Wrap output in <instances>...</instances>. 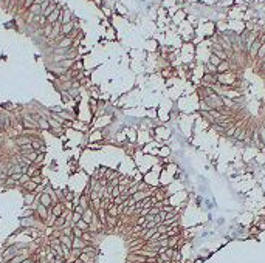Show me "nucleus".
<instances>
[{"instance_id": "1", "label": "nucleus", "mask_w": 265, "mask_h": 263, "mask_svg": "<svg viewBox=\"0 0 265 263\" xmlns=\"http://www.w3.org/2000/svg\"><path fill=\"white\" fill-rule=\"evenodd\" d=\"M95 215H96V212L91 209V207H87V209L84 211V214H82V220L85 221V223H89V224H91L93 223V218H95Z\"/></svg>"}, {"instance_id": "2", "label": "nucleus", "mask_w": 265, "mask_h": 263, "mask_svg": "<svg viewBox=\"0 0 265 263\" xmlns=\"http://www.w3.org/2000/svg\"><path fill=\"white\" fill-rule=\"evenodd\" d=\"M39 201H40V204H44V206H47V207H50V206H51V203H53V198H51V195H50V194L42 192V194H40V197H39Z\"/></svg>"}, {"instance_id": "3", "label": "nucleus", "mask_w": 265, "mask_h": 263, "mask_svg": "<svg viewBox=\"0 0 265 263\" xmlns=\"http://www.w3.org/2000/svg\"><path fill=\"white\" fill-rule=\"evenodd\" d=\"M87 245H89V243L84 242L81 237H73V246H72V249H84Z\"/></svg>"}, {"instance_id": "4", "label": "nucleus", "mask_w": 265, "mask_h": 263, "mask_svg": "<svg viewBox=\"0 0 265 263\" xmlns=\"http://www.w3.org/2000/svg\"><path fill=\"white\" fill-rule=\"evenodd\" d=\"M231 70V62L230 59L228 61H222L219 65H217V73H226V71Z\"/></svg>"}, {"instance_id": "5", "label": "nucleus", "mask_w": 265, "mask_h": 263, "mask_svg": "<svg viewBox=\"0 0 265 263\" xmlns=\"http://www.w3.org/2000/svg\"><path fill=\"white\" fill-rule=\"evenodd\" d=\"M37 215H39L42 220H47L48 218V207L40 204V201H39V206H37Z\"/></svg>"}, {"instance_id": "6", "label": "nucleus", "mask_w": 265, "mask_h": 263, "mask_svg": "<svg viewBox=\"0 0 265 263\" xmlns=\"http://www.w3.org/2000/svg\"><path fill=\"white\" fill-rule=\"evenodd\" d=\"M73 28H74V23H73V20L72 22H68V23H64L62 25V30H61V34L65 37V36H68L70 33L73 31Z\"/></svg>"}, {"instance_id": "7", "label": "nucleus", "mask_w": 265, "mask_h": 263, "mask_svg": "<svg viewBox=\"0 0 265 263\" xmlns=\"http://www.w3.org/2000/svg\"><path fill=\"white\" fill-rule=\"evenodd\" d=\"M14 255H17V246H13V248H9L6 252L3 254V259L6 260V262H9Z\"/></svg>"}, {"instance_id": "8", "label": "nucleus", "mask_w": 265, "mask_h": 263, "mask_svg": "<svg viewBox=\"0 0 265 263\" xmlns=\"http://www.w3.org/2000/svg\"><path fill=\"white\" fill-rule=\"evenodd\" d=\"M79 259L84 263H95V254H89V252H81Z\"/></svg>"}, {"instance_id": "9", "label": "nucleus", "mask_w": 265, "mask_h": 263, "mask_svg": "<svg viewBox=\"0 0 265 263\" xmlns=\"http://www.w3.org/2000/svg\"><path fill=\"white\" fill-rule=\"evenodd\" d=\"M178 242H180V235H174V237H169V238H167V248H174V249H177Z\"/></svg>"}, {"instance_id": "10", "label": "nucleus", "mask_w": 265, "mask_h": 263, "mask_svg": "<svg viewBox=\"0 0 265 263\" xmlns=\"http://www.w3.org/2000/svg\"><path fill=\"white\" fill-rule=\"evenodd\" d=\"M59 240H61V245H64V246H67V248H72L73 246V238L72 237H68V235H61L59 237Z\"/></svg>"}, {"instance_id": "11", "label": "nucleus", "mask_w": 265, "mask_h": 263, "mask_svg": "<svg viewBox=\"0 0 265 263\" xmlns=\"http://www.w3.org/2000/svg\"><path fill=\"white\" fill-rule=\"evenodd\" d=\"M96 214H98L101 223L106 224V223H107V217H109V215H107V209H104V207H99V209L96 211Z\"/></svg>"}, {"instance_id": "12", "label": "nucleus", "mask_w": 265, "mask_h": 263, "mask_svg": "<svg viewBox=\"0 0 265 263\" xmlns=\"http://www.w3.org/2000/svg\"><path fill=\"white\" fill-rule=\"evenodd\" d=\"M62 212H64V204H61V203H56V204L53 206V209H51V214L56 215V217H61Z\"/></svg>"}, {"instance_id": "13", "label": "nucleus", "mask_w": 265, "mask_h": 263, "mask_svg": "<svg viewBox=\"0 0 265 263\" xmlns=\"http://www.w3.org/2000/svg\"><path fill=\"white\" fill-rule=\"evenodd\" d=\"M37 125L42 129V130H50L51 127H50V122H48V119H45V118H39L37 119Z\"/></svg>"}, {"instance_id": "14", "label": "nucleus", "mask_w": 265, "mask_h": 263, "mask_svg": "<svg viewBox=\"0 0 265 263\" xmlns=\"http://www.w3.org/2000/svg\"><path fill=\"white\" fill-rule=\"evenodd\" d=\"M107 215H109V217H118V206L113 204V203H110L109 209H107Z\"/></svg>"}, {"instance_id": "15", "label": "nucleus", "mask_w": 265, "mask_h": 263, "mask_svg": "<svg viewBox=\"0 0 265 263\" xmlns=\"http://www.w3.org/2000/svg\"><path fill=\"white\" fill-rule=\"evenodd\" d=\"M236 130H237V127H236V124L232 122V124L230 125V127L226 129V132H225V136H226V138H232V136L236 135Z\"/></svg>"}, {"instance_id": "16", "label": "nucleus", "mask_w": 265, "mask_h": 263, "mask_svg": "<svg viewBox=\"0 0 265 263\" xmlns=\"http://www.w3.org/2000/svg\"><path fill=\"white\" fill-rule=\"evenodd\" d=\"M120 175H118V172H115V170H112V169H107L106 170V173H104V178H107L109 181H112L113 178H118Z\"/></svg>"}, {"instance_id": "17", "label": "nucleus", "mask_w": 265, "mask_h": 263, "mask_svg": "<svg viewBox=\"0 0 265 263\" xmlns=\"http://www.w3.org/2000/svg\"><path fill=\"white\" fill-rule=\"evenodd\" d=\"M34 198H36V194H34V192H31V194H25V204H26V206H33Z\"/></svg>"}, {"instance_id": "18", "label": "nucleus", "mask_w": 265, "mask_h": 263, "mask_svg": "<svg viewBox=\"0 0 265 263\" xmlns=\"http://www.w3.org/2000/svg\"><path fill=\"white\" fill-rule=\"evenodd\" d=\"M89 201H90V198H89V195H81L79 197V206H82L84 209H87V204H89Z\"/></svg>"}, {"instance_id": "19", "label": "nucleus", "mask_w": 265, "mask_h": 263, "mask_svg": "<svg viewBox=\"0 0 265 263\" xmlns=\"http://www.w3.org/2000/svg\"><path fill=\"white\" fill-rule=\"evenodd\" d=\"M74 226H76V228H79L81 231H84V232H85V231H89V229H90V224H89V223H85L84 220H79L76 224H74Z\"/></svg>"}, {"instance_id": "20", "label": "nucleus", "mask_w": 265, "mask_h": 263, "mask_svg": "<svg viewBox=\"0 0 265 263\" xmlns=\"http://www.w3.org/2000/svg\"><path fill=\"white\" fill-rule=\"evenodd\" d=\"M116 221H118V217H107V228L109 229H113L116 226Z\"/></svg>"}, {"instance_id": "21", "label": "nucleus", "mask_w": 265, "mask_h": 263, "mask_svg": "<svg viewBox=\"0 0 265 263\" xmlns=\"http://www.w3.org/2000/svg\"><path fill=\"white\" fill-rule=\"evenodd\" d=\"M31 146H33V150L40 152V149H42V141H40V139L33 138V141H31Z\"/></svg>"}, {"instance_id": "22", "label": "nucleus", "mask_w": 265, "mask_h": 263, "mask_svg": "<svg viewBox=\"0 0 265 263\" xmlns=\"http://www.w3.org/2000/svg\"><path fill=\"white\" fill-rule=\"evenodd\" d=\"M25 259H28V257H26V255H22V254H17V255H14L8 263H22Z\"/></svg>"}, {"instance_id": "23", "label": "nucleus", "mask_w": 265, "mask_h": 263, "mask_svg": "<svg viewBox=\"0 0 265 263\" xmlns=\"http://www.w3.org/2000/svg\"><path fill=\"white\" fill-rule=\"evenodd\" d=\"M222 62V59H219L217 56H215V54H213L211 53V56H209V62L208 64H211V65H214V67H217V65Z\"/></svg>"}, {"instance_id": "24", "label": "nucleus", "mask_w": 265, "mask_h": 263, "mask_svg": "<svg viewBox=\"0 0 265 263\" xmlns=\"http://www.w3.org/2000/svg\"><path fill=\"white\" fill-rule=\"evenodd\" d=\"M79 220H82V214L73 211V215H72V223H73V226H74V224H76Z\"/></svg>"}, {"instance_id": "25", "label": "nucleus", "mask_w": 265, "mask_h": 263, "mask_svg": "<svg viewBox=\"0 0 265 263\" xmlns=\"http://www.w3.org/2000/svg\"><path fill=\"white\" fill-rule=\"evenodd\" d=\"M65 223H67V220H65V218H64V217L61 215V217H57V218H56V223H55V226H56V228H64V226H65Z\"/></svg>"}, {"instance_id": "26", "label": "nucleus", "mask_w": 265, "mask_h": 263, "mask_svg": "<svg viewBox=\"0 0 265 263\" xmlns=\"http://www.w3.org/2000/svg\"><path fill=\"white\" fill-rule=\"evenodd\" d=\"M30 180H31V177H30L28 173H22V177H20V180H19L17 183H19V184H22V186H25L26 183L30 181Z\"/></svg>"}, {"instance_id": "27", "label": "nucleus", "mask_w": 265, "mask_h": 263, "mask_svg": "<svg viewBox=\"0 0 265 263\" xmlns=\"http://www.w3.org/2000/svg\"><path fill=\"white\" fill-rule=\"evenodd\" d=\"M152 197H155L158 201H163V200L166 198V195H164L163 190H155V194H152Z\"/></svg>"}, {"instance_id": "28", "label": "nucleus", "mask_w": 265, "mask_h": 263, "mask_svg": "<svg viewBox=\"0 0 265 263\" xmlns=\"http://www.w3.org/2000/svg\"><path fill=\"white\" fill-rule=\"evenodd\" d=\"M265 56V40L262 42V45H261V50H259V53H257V59L261 61V59Z\"/></svg>"}, {"instance_id": "29", "label": "nucleus", "mask_w": 265, "mask_h": 263, "mask_svg": "<svg viewBox=\"0 0 265 263\" xmlns=\"http://www.w3.org/2000/svg\"><path fill=\"white\" fill-rule=\"evenodd\" d=\"M36 187H37V184H36L34 181H31V180H30V181H28V183H26V184H25V189H28V190H31V192H33V190H34Z\"/></svg>"}, {"instance_id": "30", "label": "nucleus", "mask_w": 265, "mask_h": 263, "mask_svg": "<svg viewBox=\"0 0 265 263\" xmlns=\"http://www.w3.org/2000/svg\"><path fill=\"white\" fill-rule=\"evenodd\" d=\"M157 231H158L160 234H166L167 232V226H164L163 223H160V224H157Z\"/></svg>"}, {"instance_id": "31", "label": "nucleus", "mask_w": 265, "mask_h": 263, "mask_svg": "<svg viewBox=\"0 0 265 263\" xmlns=\"http://www.w3.org/2000/svg\"><path fill=\"white\" fill-rule=\"evenodd\" d=\"M82 234H84V231H81L79 228L73 226V237H81V238H82Z\"/></svg>"}, {"instance_id": "32", "label": "nucleus", "mask_w": 265, "mask_h": 263, "mask_svg": "<svg viewBox=\"0 0 265 263\" xmlns=\"http://www.w3.org/2000/svg\"><path fill=\"white\" fill-rule=\"evenodd\" d=\"M120 195H121V190H120V187H118V186H116V187H113V189H112V194H110V197H113V198H116V197H120Z\"/></svg>"}, {"instance_id": "33", "label": "nucleus", "mask_w": 265, "mask_h": 263, "mask_svg": "<svg viewBox=\"0 0 265 263\" xmlns=\"http://www.w3.org/2000/svg\"><path fill=\"white\" fill-rule=\"evenodd\" d=\"M146 221H147V220H146V217L140 215V217H137V223H135V224H140V226H144V224H146Z\"/></svg>"}, {"instance_id": "34", "label": "nucleus", "mask_w": 265, "mask_h": 263, "mask_svg": "<svg viewBox=\"0 0 265 263\" xmlns=\"http://www.w3.org/2000/svg\"><path fill=\"white\" fill-rule=\"evenodd\" d=\"M160 211H161L160 207L152 206V207H150V211H149V214H150V215H154V217H155V215H158V214H160Z\"/></svg>"}, {"instance_id": "35", "label": "nucleus", "mask_w": 265, "mask_h": 263, "mask_svg": "<svg viewBox=\"0 0 265 263\" xmlns=\"http://www.w3.org/2000/svg\"><path fill=\"white\" fill-rule=\"evenodd\" d=\"M82 240H84V242H91V234H90V231H85V232L82 234Z\"/></svg>"}, {"instance_id": "36", "label": "nucleus", "mask_w": 265, "mask_h": 263, "mask_svg": "<svg viewBox=\"0 0 265 263\" xmlns=\"http://www.w3.org/2000/svg\"><path fill=\"white\" fill-rule=\"evenodd\" d=\"M31 181H34L37 186H39V184L42 183V178H40V175H34V177H31Z\"/></svg>"}, {"instance_id": "37", "label": "nucleus", "mask_w": 265, "mask_h": 263, "mask_svg": "<svg viewBox=\"0 0 265 263\" xmlns=\"http://www.w3.org/2000/svg\"><path fill=\"white\" fill-rule=\"evenodd\" d=\"M124 203V200H123V197L120 195V197H116V198H113V204H116V206H120V204H123Z\"/></svg>"}, {"instance_id": "38", "label": "nucleus", "mask_w": 265, "mask_h": 263, "mask_svg": "<svg viewBox=\"0 0 265 263\" xmlns=\"http://www.w3.org/2000/svg\"><path fill=\"white\" fill-rule=\"evenodd\" d=\"M147 189L149 187H147V184H146V183H141V181L138 183V190H147Z\"/></svg>"}, {"instance_id": "39", "label": "nucleus", "mask_w": 265, "mask_h": 263, "mask_svg": "<svg viewBox=\"0 0 265 263\" xmlns=\"http://www.w3.org/2000/svg\"><path fill=\"white\" fill-rule=\"evenodd\" d=\"M42 161H44V155H39V156L36 158V161H34L33 164H36V166H37V164H40Z\"/></svg>"}, {"instance_id": "40", "label": "nucleus", "mask_w": 265, "mask_h": 263, "mask_svg": "<svg viewBox=\"0 0 265 263\" xmlns=\"http://www.w3.org/2000/svg\"><path fill=\"white\" fill-rule=\"evenodd\" d=\"M33 3H34V0H25V3H23V8H30Z\"/></svg>"}, {"instance_id": "41", "label": "nucleus", "mask_w": 265, "mask_h": 263, "mask_svg": "<svg viewBox=\"0 0 265 263\" xmlns=\"http://www.w3.org/2000/svg\"><path fill=\"white\" fill-rule=\"evenodd\" d=\"M65 198H67L68 201H72V200H73V195L70 194V192H67V194H65Z\"/></svg>"}, {"instance_id": "42", "label": "nucleus", "mask_w": 265, "mask_h": 263, "mask_svg": "<svg viewBox=\"0 0 265 263\" xmlns=\"http://www.w3.org/2000/svg\"><path fill=\"white\" fill-rule=\"evenodd\" d=\"M22 263H34V262H33V260H30V259H25Z\"/></svg>"}, {"instance_id": "43", "label": "nucleus", "mask_w": 265, "mask_h": 263, "mask_svg": "<svg viewBox=\"0 0 265 263\" xmlns=\"http://www.w3.org/2000/svg\"><path fill=\"white\" fill-rule=\"evenodd\" d=\"M2 142H3V138H2V136H0V146H2Z\"/></svg>"}]
</instances>
